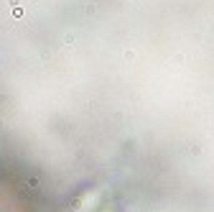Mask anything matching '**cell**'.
Wrapping results in <instances>:
<instances>
[{
	"label": "cell",
	"instance_id": "6da1fadb",
	"mask_svg": "<svg viewBox=\"0 0 214 212\" xmlns=\"http://www.w3.org/2000/svg\"><path fill=\"white\" fill-rule=\"evenodd\" d=\"M64 43H66V46H71V43H74V36H71V33H66V36H64Z\"/></svg>",
	"mask_w": 214,
	"mask_h": 212
},
{
	"label": "cell",
	"instance_id": "7a4b0ae2",
	"mask_svg": "<svg viewBox=\"0 0 214 212\" xmlns=\"http://www.w3.org/2000/svg\"><path fill=\"white\" fill-rule=\"evenodd\" d=\"M13 16H16V18H20V16H23V8H20V5H18V8H13Z\"/></svg>",
	"mask_w": 214,
	"mask_h": 212
}]
</instances>
